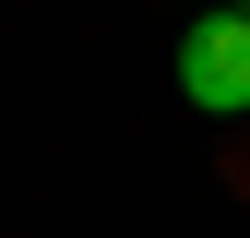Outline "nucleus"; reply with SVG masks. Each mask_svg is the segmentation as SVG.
Returning <instances> with one entry per match:
<instances>
[{
	"instance_id": "nucleus-1",
	"label": "nucleus",
	"mask_w": 250,
	"mask_h": 238,
	"mask_svg": "<svg viewBox=\"0 0 250 238\" xmlns=\"http://www.w3.org/2000/svg\"><path fill=\"white\" fill-rule=\"evenodd\" d=\"M179 96L203 119H250V24L238 12H203L191 36H179Z\"/></svg>"
},
{
	"instance_id": "nucleus-2",
	"label": "nucleus",
	"mask_w": 250,
	"mask_h": 238,
	"mask_svg": "<svg viewBox=\"0 0 250 238\" xmlns=\"http://www.w3.org/2000/svg\"><path fill=\"white\" fill-rule=\"evenodd\" d=\"M227 12H238V24H250V0H227Z\"/></svg>"
}]
</instances>
